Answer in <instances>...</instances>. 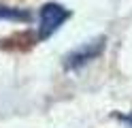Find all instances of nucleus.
Returning <instances> with one entry per match:
<instances>
[{"mask_svg":"<svg viewBox=\"0 0 132 128\" xmlns=\"http://www.w3.org/2000/svg\"><path fill=\"white\" fill-rule=\"evenodd\" d=\"M32 17H34V13L28 11V9L0 4V21H19V24H26V21L32 19Z\"/></svg>","mask_w":132,"mask_h":128,"instance_id":"3","label":"nucleus"},{"mask_svg":"<svg viewBox=\"0 0 132 128\" xmlns=\"http://www.w3.org/2000/svg\"><path fill=\"white\" fill-rule=\"evenodd\" d=\"M104 47H106V39L104 36H96L92 41L81 43L79 47H75L70 54L64 56V68L66 71H77V68L85 66L87 62H92V60H96L100 56L104 51Z\"/></svg>","mask_w":132,"mask_h":128,"instance_id":"2","label":"nucleus"},{"mask_svg":"<svg viewBox=\"0 0 132 128\" xmlns=\"http://www.w3.org/2000/svg\"><path fill=\"white\" fill-rule=\"evenodd\" d=\"M72 13L60 2H47L38 9V26H36V41H47L49 36L62 28V24Z\"/></svg>","mask_w":132,"mask_h":128,"instance_id":"1","label":"nucleus"},{"mask_svg":"<svg viewBox=\"0 0 132 128\" xmlns=\"http://www.w3.org/2000/svg\"><path fill=\"white\" fill-rule=\"evenodd\" d=\"M119 117V122H123L126 126H130L132 128V113H126V115H117Z\"/></svg>","mask_w":132,"mask_h":128,"instance_id":"4","label":"nucleus"}]
</instances>
